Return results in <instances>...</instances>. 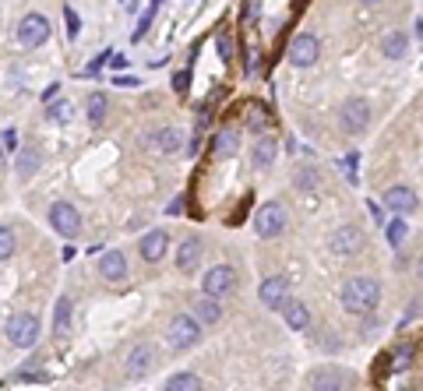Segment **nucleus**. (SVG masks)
Segmentation results:
<instances>
[{
    "label": "nucleus",
    "instance_id": "f257e3e1",
    "mask_svg": "<svg viewBox=\"0 0 423 391\" xmlns=\"http://www.w3.org/2000/svg\"><path fill=\"white\" fill-rule=\"evenodd\" d=\"M339 300H342V310H349V314H356V317H367V314H374L377 303H381V282H377L374 275H353V278L342 282Z\"/></svg>",
    "mask_w": 423,
    "mask_h": 391
},
{
    "label": "nucleus",
    "instance_id": "f03ea898",
    "mask_svg": "<svg viewBox=\"0 0 423 391\" xmlns=\"http://www.w3.org/2000/svg\"><path fill=\"white\" fill-rule=\"evenodd\" d=\"M286 222H289V212L282 201H265L258 212H254V229L261 240H275L286 233Z\"/></svg>",
    "mask_w": 423,
    "mask_h": 391
},
{
    "label": "nucleus",
    "instance_id": "7ed1b4c3",
    "mask_svg": "<svg viewBox=\"0 0 423 391\" xmlns=\"http://www.w3.org/2000/svg\"><path fill=\"white\" fill-rule=\"evenodd\" d=\"M233 286H237V268H233V264H212V268L201 275V293H204L208 300L226 296Z\"/></svg>",
    "mask_w": 423,
    "mask_h": 391
},
{
    "label": "nucleus",
    "instance_id": "20e7f679",
    "mask_svg": "<svg viewBox=\"0 0 423 391\" xmlns=\"http://www.w3.org/2000/svg\"><path fill=\"white\" fill-rule=\"evenodd\" d=\"M39 317L36 314H15L11 321H8V342L15 345V349H32L36 342H39Z\"/></svg>",
    "mask_w": 423,
    "mask_h": 391
},
{
    "label": "nucleus",
    "instance_id": "39448f33",
    "mask_svg": "<svg viewBox=\"0 0 423 391\" xmlns=\"http://www.w3.org/2000/svg\"><path fill=\"white\" fill-rule=\"evenodd\" d=\"M339 127H342V134H363L367 127H370V103L367 99H349V103H342V110H339Z\"/></svg>",
    "mask_w": 423,
    "mask_h": 391
},
{
    "label": "nucleus",
    "instance_id": "423d86ee",
    "mask_svg": "<svg viewBox=\"0 0 423 391\" xmlns=\"http://www.w3.org/2000/svg\"><path fill=\"white\" fill-rule=\"evenodd\" d=\"M307 384H311V391H346L353 384V373L346 366H339V363H325V366H318L311 373Z\"/></svg>",
    "mask_w": 423,
    "mask_h": 391
},
{
    "label": "nucleus",
    "instance_id": "0eeeda50",
    "mask_svg": "<svg viewBox=\"0 0 423 391\" xmlns=\"http://www.w3.org/2000/svg\"><path fill=\"white\" fill-rule=\"evenodd\" d=\"M328 250H332L335 257H349V254H360V250H363V229H360V226H353V222L339 226V229L328 236Z\"/></svg>",
    "mask_w": 423,
    "mask_h": 391
},
{
    "label": "nucleus",
    "instance_id": "6e6552de",
    "mask_svg": "<svg viewBox=\"0 0 423 391\" xmlns=\"http://www.w3.org/2000/svg\"><path fill=\"white\" fill-rule=\"evenodd\" d=\"M50 39V22H46V15H25L22 22H18V43L25 46V50H36V46H43Z\"/></svg>",
    "mask_w": 423,
    "mask_h": 391
},
{
    "label": "nucleus",
    "instance_id": "1a4fd4ad",
    "mask_svg": "<svg viewBox=\"0 0 423 391\" xmlns=\"http://www.w3.org/2000/svg\"><path fill=\"white\" fill-rule=\"evenodd\" d=\"M289 64L293 68H311V64H318V57H321V39L314 36V32H300L293 43H289Z\"/></svg>",
    "mask_w": 423,
    "mask_h": 391
},
{
    "label": "nucleus",
    "instance_id": "9d476101",
    "mask_svg": "<svg viewBox=\"0 0 423 391\" xmlns=\"http://www.w3.org/2000/svg\"><path fill=\"white\" fill-rule=\"evenodd\" d=\"M201 342V324L190 317V314H176L169 321V345L173 349H190Z\"/></svg>",
    "mask_w": 423,
    "mask_h": 391
},
{
    "label": "nucleus",
    "instance_id": "9b49d317",
    "mask_svg": "<svg viewBox=\"0 0 423 391\" xmlns=\"http://www.w3.org/2000/svg\"><path fill=\"white\" fill-rule=\"evenodd\" d=\"M50 226H53L60 236L74 240V236L82 233V215H78V208H74L71 201H57V205L50 208Z\"/></svg>",
    "mask_w": 423,
    "mask_h": 391
},
{
    "label": "nucleus",
    "instance_id": "f8f14e48",
    "mask_svg": "<svg viewBox=\"0 0 423 391\" xmlns=\"http://www.w3.org/2000/svg\"><path fill=\"white\" fill-rule=\"evenodd\" d=\"M152 366H155V345H152V342H138V345L127 352L124 373H127V380H141Z\"/></svg>",
    "mask_w": 423,
    "mask_h": 391
},
{
    "label": "nucleus",
    "instance_id": "ddd939ff",
    "mask_svg": "<svg viewBox=\"0 0 423 391\" xmlns=\"http://www.w3.org/2000/svg\"><path fill=\"white\" fill-rule=\"evenodd\" d=\"M258 300L268 307V310H282L289 303V278L286 275H272L258 286Z\"/></svg>",
    "mask_w": 423,
    "mask_h": 391
},
{
    "label": "nucleus",
    "instance_id": "4468645a",
    "mask_svg": "<svg viewBox=\"0 0 423 391\" xmlns=\"http://www.w3.org/2000/svg\"><path fill=\"white\" fill-rule=\"evenodd\" d=\"M395 215H412L416 208H419V194L412 191V187H405V184H395V187H388L384 191V198H381Z\"/></svg>",
    "mask_w": 423,
    "mask_h": 391
},
{
    "label": "nucleus",
    "instance_id": "2eb2a0df",
    "mask_svg": "<svg viewBox=\"0 0 423 391\" xmlns=\"http://www.w3.org/2000/svg\"><path fill=\"white\" fill-rule=\"evenodd\" d=\"M145 145H148V152H155V155H173V152L183 148V131H176V127H159V131H152V134L145 138Z\"/></svg>",
    "mask_w": 423,
    "mask_h": 391
},
{
    "label": "nucleus",
    "instance_id": "dca6fc26",
    "mask_svg": "<svg viewBox=\"0 0 423 391\" xmlns=\"http://www.w3.org/2000/svg\"><path fill=\"white\" fill-rule=\"evenodd\" d=\"M99 275H103V282H110V286L124 282V278L131 275V268H127V254H120V250H106V254L99 257Z\"/></svg>",
    "mask_w": 423,
    "mask_h": 391
},
{
    "label": "nucleus",
    "instance_id": "f3484780",
    "mask_svg": "<svg viewBox=\"0 0 423 391\" xmlns=\"http://www.w3.org/2000/svg\"><path fill=\"white\" fill-rule=\"evenodd\" d=\"M237 152H240V131H237V127H223L216 138H212V155L233 159Z\"/></svg>",
    "mask_w": 423,
    "mask_h": 391
},
{
    "label": "nucleus",
    "instance_id": "a211bd4d",
    "mask_svg": "<svg viewBox=\"0 0 423 391\" xmlns=\"http://www.w3.org/2000/svg\"><path fill=\"white\" fill-rule=\"evenodd\" d=\"M141 257L145 261H162L166 257V247H169V236H166V229H152V233H145L141 236Z\"/></svg>",
    "mask_w": 423,
    "mask_h": 391
},
{
    "label": "nucleus",
    "instance_id": "6ab92c4d",
    "mask_svg": "<svg viewBox=\"0 0 423 391\" xmlns=\"http://www.w3.org/2000/svg\"><path fill=\"white\" fill-rule=\"evenodd\" d=\"M275 155H279V141L272 134H261L258 145H254V152H251V162H254V169H268L275 162Z\"/></svg>",
    "mask_w": 423,
    "mask_h": 391
},
{
    "label": "nucleus",
    "instance_id": "aec40b11",
    "mask_svg": "<svg viewBox=\"0 0 423 391\" xmlns=\"http://www.w3.org/2000/svg\"><path fill=\"white\" fill-rule=\"evenodd\" d=\"M201 254H204V247H201V240H197V236L183 240V243H180V250H176V268H180V271H194V268L201 264Z\"/></svg>",
    "mask_w": 423,
    "mask_h": 391
},
{
    "label": "nucleus",
    "instance_id": "412c9836",
    "mask_svg": "<svg viewBox=\"0 0 423 391\" xmlns=\"http://www.w3.org/2000/svg\"><path fill=\"white\" fill-rule=\"evenodd\" d=\"M409 53V36L405 32H384L381 36V57H388V60H402Z\"/></svg>",
    "mask_w": 423,
    "mask_h": 391
},
{
    "label": "nucleus",
    "instance_id": "4be33fe9",
    "mask_svg": "<svg viewBox=\"0 0 423 391\" xmlns=\"http://www.w3.org/2000/svg\"><path fill=\"white\" fill-rule=\"evenodd\" d=\"M282 317H286V324H289L293 331H307V328H311V310H307L300 300H289V303L282 307Z\"/></svg>",
    "mask_w": 423,
    "mask_h": 391
},
{
    "label": "nucleus",
    "instance_id": "5701e85b",
    "mask_svg": "<svg viewBox=\"0 0 423 391\" xmlns=\"http://www.w3.org/2000/svg\"><path fill=\"white\" fill-rule=\"evenodd\" d=\"M201 328L204 324H219V317H223V307L216 303V300H208V296H201L197 303H194V314H190Z\"/></svg>",
    "mask_w": 423,
    "mask_h": 391
},
{
    "label": "nucleus",
    "instance_id": "b1692460",
    "mask_svg": "<svg viewBox=\"0 0 423 391\" xmlns=\"http://www.w3.org/2000/svg\"><path fill=\"white\" fill-rule=\"evenodd\" d=\"M71 317H74V303H71V296H60V300H57V310H53V331H57L60 338L71 331Z\"/></svg>",
    "mask_w": 423,
    "mask_h": 391
},
{
    "label": "nucleus",
    "instance_id": "393cba45",
    "mask_svg": "<svg viewBox=\"0 0 423 391\" xmlns=\"http://www.w3.org/2000/svg\"><path fill=\"white\" fill-rule=\"evenodd\" d=\"M162 391H201V377L190 373V370H180V373H173V377L166 380Z\"/></svg>",
    "mask_w": 423,
    "mask_h": 391
},
{
    "label": "nucleus",
    "instance_id": "a878e982",
    "mask_svg": "<svg viewBox=\"0 0 423 391\" xmlns=\"http://www.w3.org/2000/svg\"><path fill=\"white\" fill-rule=\"evenodd\" d=\"M15 162H18V177H22V180H29V177L39 169V148H22Z\"/></svg>",
    "mask_w": 423,
    "mask_h": 391
},
{
    "label": "nucleus",
    "instance_id": "bb28decb",
    "mask_svg": "<svg viewBox=\"0 0 423 391\" xmlns=\"http://www.w3.org/2000/svg\"><path fill=\"white\" fill-rule=\"evenodd\" d=\"M106 106H110V99H106L103 92L89 96V120H92V127H99V124L106 120Z\"/></svg>",
    "mask_w": 423,
    "mask_h": 391
},
{
    "label": "nucleus",
    "instance_id": "cd10ccee",
    "mask_svg": "<svg viewBox=\"0 0 423 391\" xmlns=\"http://www.w3.org/2000/svg\"><path fill=\"white\" fill-rule=\"evenodd\" d=\"M405 233H409V222H405V219H395V222H388V229H384V236H388V247H402Z\"/></svg>",
    "mask_w": 423,
    "mask_h": 391
},
{
    "label": "nucleus",
    "instance_id": "c85d7f7f",
    "mask_svg": "<svg viewBox=\"0 0 423 391\" xmlns=\"http://www.w3.org/2000/svg\"><path fill=\"white\" fill-rule=\"evenodd\" d=\"M15 247H18L15 233H11L8 226H0V261H8V257L15 254Z\"/></svg>",
    "mask_w": 423,
    "mask_h": 391
},
{
    "label": "nucleus",
    "instance_id": "c756f323",
    "mask_svg": "<svg viewBox=\"0 0 423 391\" xmlns=\"http://www.w3.org/2000/svg\"><path fill=\"white\" fill-rule=\"evenodd\" d=\"M155 11H159V4H148V8L141 11V18H138V29H134V39H141V36L148 32V25H152V18H155Z\"/></svg>",
    "mask_w": 423,
    "mask_h": 391
},
{
    "label": "nucleus",
    "instance_id": "7c9ffc66",
    "mask_svg": "<svg viewBox=\"0 0 423 391\" xmlns=\"http://www.w3.org/2000/svg\"><path fill=\"white\" fill-rule=\"evenodd\" d=\"M46 117H50V120H57V124L71 120V103H64V99H60V103H53V106L46 110Z\"/></svg>",
    "mask_w": 423,
    "mask_h": 391
},
{
    "label": "nucleus",
    "instance_id": "2f4dec72",
    "mask_svg": "<svg viewBox=\"0 0 423 391\" xmlns=\"http://www.w3.org/2000/svg\"><path fill=\"white\" fill-rule=\"evenodd\" d=\"M342 173H346L349 184H356V173H360V155H356V152H353V155H342Z\"/></svg>",
    "mask_w": 423,
    "mask_h": 391
},
{
    "label": "nucleus",
    "instance_id": "473e14b6",
    "mask_svg": "<svg viewBox=\"0 0 423 391\" xmlns=\"http://www.w3.org/2000/svg\"><path fill=\"white\" fill-rule=\"evenodd\" d=\"M64 22H67V36L78 39V32H82V18H78L74 8H64Z\"/></svg>",
    "mask_w": 423,
    "mask_h": 391
},
{
    "label": "nucleus",
    "instance_id": "72a5a7b5",
    "mask_svg": "<svg viewBox=\"0 0 423 391\" xmlns=\"http://www.w3.org/2000/svg\"><path fill=\"white\" fill-rule=\"evenodd\" d=\"M297 187H300V191H314V187H318V173H314V169H300V173H297Z\"/></svg>",
    "mask_w": 423,
    "mask_h": 391
},
{
    "label": "nucleus",
    "instance_id": "f704fd0d",
    "mask_svg": "<svg viewBox=\"0 0 423 391\" xmlns=\"http://www.w3.org/2000/svg\"><path fill=\"white\" fill-rule=\"evenodd\" d=\"M187 85H190V75H187V71H176V75H173V89H176V92H187Z\"/></svg>",
    "mask_w": 423,
    "mask_h": 391
},
{
    "label": "nucleus",
    "instance_id": "c9c22d12",
    "mask_svg": "<svg viewBox=\"0 0 423 391\" xmlns=\"http://www.w3.org/2000/svg\"><path fill=\"white\" fill-rule=\"evenodd\" d=\"M4 148H8V152H18V131H15V127L4 131Z\"/></svg>",
    "mask_w": 423,
    "mask_h": 391
},
{
    "label": "nucleus",
    "instance_id": "e433bc0d",
    "mask_svg": "<svg viewBox=\"0 0 423 391\" xmlns=\"http://www.w3.org/2000/svg\"><path fill=\"white\" fill-rule=\"evenodd\" d=\"M113 85H120V89H138V78H131V75H120V78H113Z\"/></svg>",
    "mask_w": 423,
    "mask_h": 391
},
{
    "label": "nucleus",
    "instance_id": "4c0bfd02",
    "mask_svg": "<svg viewBox=\"0 0 423 391\" xmlns=\"http://www.w3.org/2000/svg\"><path fill=\"white\" fill-rule=\"evenodd\" d=\"M409 356H412V349H398V352H395V370H402V366L409 363Z\"/></svg>",
    "mask_w": 423,
    "mask_h": 391
},
{
    "label": "nucleus",
    "instance_id": "58836bf2",
    "mask_svg": "<svg viewBox=\"0 0 423 391\" xmlns=\"http://www.w3.org/2000/svg\"><path fill=\"white\" fill-rule=\"evenodd\" d=\"M219 53H223V60H230V57H233V50H230V39H226V36H219Z\"/></svg>",
    "mask_w": 423,
    "mask_h": 391
},
{
    "label": "nucleus",
    "instance_id": "ea45409f",
    "mask_svg": "<svg viewBox=\"0 0 423 391\" xmlns=\"http://www.w3.org/2000/svg\"><path fill=\"white\" fill-rule=\"evenodd\" d=\"M419 314H423V300H412V307H409L405 321H412V317H419Z\"/></svg>",
    "mask_w": 423,
    "mask_h": 391
},
{
    "label": "nucleus",
    "instance_id": "a19ab883",
    "mask_svg": "<svg viewBox=\"0 0 423 391\" xmlns=\"http://www.w3.org/2000/svg\"><path fill=\"white\" fill-rule=\"evenodd\" d=\"M110 57H113V53H99V57H96V60L89 64V71H99V68H103V64H106Z\"/></svg>",
    "mask_w": 423,
    "mask_h": 391
},
{
    "label": "nucleus",
    "instance_id": "79ce46f5",
    "mask_svg": "<svg viewBox=\"0 0 423 391\" xmlns=\"http://www.w3.org/2000/svg\"><path fill=\"white\" fill-rule=\"evenodd\" d=\"M416 275H419V282H423V257H419V264H416Z\"/></svg>",
    "mask_w": 423,
    "mask_h": 391
},
{
    "label": "nucleus",
    "instance_id": "37998d69",
    "mask_svg": "<svg viewBox=\"0 0 423 391\" xmlns=\"http://www.w3.org/2000/svg\"><path fill=\"white\" fill-rule=\"evenodd\" d=\"M0 166H4V148H0Z\"/></svg>",
    "mask_w": 423,
    "mask_h": 391
},
{
    "label": "nucleus",
    "instance_id": "c03bdc74",
    "mask_svg": "<svg viewBox=\"0 0 423 391\" xmlns=\"http://www.w3.org/2000/svg\"><path fill=\"white\" fill-rule=\"evenodd\" d=\"M405 391H409V387H405Z\"/></svg>",
    "mask_w": 423,
    "mask_h": 391
}]
</instances>
